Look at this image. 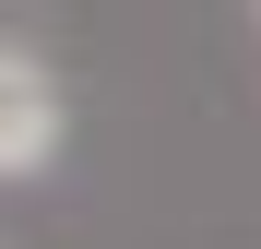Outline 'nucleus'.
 Wrapping results in <instances>:
<instances>
[{
	"mask_svg": "<svg viewBox=\"0 0 261 249\" xmlns=\"http://www.w3.org/2000/svg\"><path fill=\"white\" fill-rule=\"evenodd\" d=\"M71 143V107H60V83L36 71L24 48H0V190H24V178H48Z\"/></svg>",
	"mask_w": 261,
	"mask_h": 249,
	"instance_id": "1",
	"label": "nucleus"
},
{
	"mask_svg": "<svg viewBox=\"0 0 261 249\" xmlns=\"http://www.w3.org/2000/svg\"><path fill=\"white\" fill-rule=\"evenodd\" d=\"M249 24H261V0H249Z\"/></svg>",
	"mask_w": 261,
	"mask_h": 249,
	"instance_id": "2",
	"label": "nucleus"
}]
</instances>
